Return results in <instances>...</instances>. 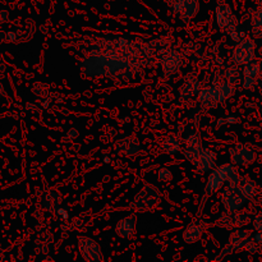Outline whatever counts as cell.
Masks as SVG:
<instances>
[{
    "label": "cell",
    "mask_w": 262,
    "mask_h": 262,
    "mask_svg": "<svg viewBox=\"0 0 262 262\" xmlns=\"http://www.w3.org/2000/svg\"><path fill=\"white\" fill-rule=\"evenodd\" d=\"M159 199H160L159 189L152 184H146L136 194L129 206L137 211H148L158 204Z\"/></svg>",
    "instance_id": "obj_1"
},
{
    "label": "cell",
    "mask_w": 262,
    "mask_h": 262,
    "mask_svg": "<svg viewBox=\"0 0 262 262\" xmlns=\"http://www.w3.org/2000/svg\"><path fill=\"white\" fill-rule=\"evenodd\" d=\"M215 19L219 30L225 35L235 32L238 30V19L229 4L219 3L215 9Z\"/></svg>",
    "instance_id": "obj_2"
},
{
    "label": "cell",
    "mask_w": 262,
    "mask_h": 262,
    "mask_svg": "<svg viewBox=\"0 0 262 262\" xmlns=\"http://www.w3.org/2000/svg\"><path fill=\"white\" fill-rule=\"evenodd\" d=\"M256 43L252 38L243 37L238 42L232 54V60L235 66H246L255 60Z\"/></svg>",
    "instance_id": "obj_3"
},
{
    "label": "cell",
    "mask_w": 262,
    "mask_h": 262,
    "mask_svg": "<svg viewBox=\"0 0 262 262\" xmlns=\"http://www.w3.org/2000/svg\"><path fill=\"white\" fill-rule=\"evenodd\" d=\"M246 197L238 189V186L228 184L222 191V204L224 206L225 211L235 212L239 211L246 204Z\"/></svg>",
    "instance_id": "obj_4"
},
{
    "label": "cell",
    "mask_w": 262,
    "mask_h": 262,
    "mask_svg": "<svg viewBox=\"0 0 262 262\" xmlns=\"http://www.w3.org/2000/svg\"><path fill=\"white\" fill-rule=\"evenodd\" d=\"M170 9L176 14H178L184 22H188L189 19L194 17L199 12V0H165Z\"/></svg>",
    "instance_id": "obj_5"
},
{
    "label": "cell",
    "mask_w": 262,
    "mask_h": 262,
    "mask_svg": "<svg viewBox=\"0 0 262 262\" xmlns=\"http://www.w3.org/2000/svg\"><path fill=\"white\" fill-rule=\"evenodd\" d=\"M78 250L83 260L89 262H100L102 261V253L99 245L94 239L87 237L78 238Z\"/></svg>",
    "instance_id": "obj_6"
},
{
    "label": "cell",
    "mask_w": 262,
    "mask_h": 262,
    "mask_svg": "<svg viewBox=\"0 0 262 262\" xmlns=\"http://www.w3.org/2000/svg\"><path fill=\"white\" fill-rule=\"evenodd\" d=\"M230 160L234 165H248V164L255 163L256 152L248 146L243 143H237L229 150Z\"/></svg>",
    "instance_id": "obj_7"
},
{
    "label": "cell",
    "mask_w": 262,
    "mask_h": 262,
    "mask_svg": "<svg viewBox=\"0 0 262 262\" xmlns=\"http://www.w3.org/2000/svg\"><path fill=\"white\" fill-rule=\"evenodd\" d=\"M225 183H227V182H225V178L224 176H223L222 171H220V169L215 168L214 170L210 173L209 178H207V183L206 186H205V194L201 200V206H200V210H201L202 205L206 202V199H209L210 196H212V194L216 193L217 191H220Z\"/></svg>",
    "instance_id": "obj_8"
},
{
    "label": "cell",
    "mask_w": 262,
    "mask_h": 262,
    "mask_svg": "<svg viewBox=\"0 0 262 262\" xmlns=\"http://www.w3.org/2000/svg\"><path fill=\"white\" fill-rule=\"evenodd\" d=\"M161 68L166 74H173L179 71L183 64V56L177 50H168L160 59Z\"/></svg>",
    "instance_id": "obj_9"
},
{
    "label": "cell",
    "mask_w": 262,
    "mask_h": 262,
    "mask_svg": "<svg viewBox=\"0 0 262 262\" xmlns=\"http://www.w3.org/2000/svg\"><path fill=\"white\" fill-rule=\"evenodd\" d=\"M136 227H137V216L135 214H130L118 222L117 227H115V233L118 237L128 239L135 235Z\"/></svg>",
    "instance_id": "obj_10"
},
{
    "label": "cell",
    "mask_w": 262,
    "mask_h": 262,
    "mask_svg": "<svg viewBox=\"0 0 262 262\" xmlns=\"http://www.w3.org/2000/svg\"><path fill=\"white\" fill-rule=\"evenodd\" d=\"M205 229H206V223L204 220H194L183 232V241L187 245H193V243L199 242Z\"/></svg>",
    "instance_id": "obj_11"
},
{
    "label": "cell",
    "mask_w": 262,
    "mask_h": 262,
    "mask_svg": "<svg viewBox=\"0 0 262 262\" xmlns=\"http://www.w3.org/2000/svg\"><path fill=\"white\" fill-rule=\"evenodd\" d=\"M251 232L247 229H243V228H237V229H233V232L230 233L229 239H228V245L232 247V250L234 251H241L245 250L246 245L248 243V241L251 239Z\"/></svg>",
    "instance_id": "obj_12"
},
{
    "label": "cell",
    "mask_w": 262,
    "mask_h": 262,
    "mask_svg": "<svg viewBox=\"0 0 262 262\" xmlns=\"http://www.w3.org/2000/svg\"><path fill=\"white\" fill-rule=\"evenodd\" d=\"M216 161L217 156L214 151L210 150V148H202L199 161L194 166H196L199 173H207V171H212L216 168Z\"/></svg>",
    "instance_id": "obj_13"
},
{
    "label": "cell",
    "mask_w": 262,
    "mask_h": 262,
    "mask_svg": "<svg viewBox=\"0 0 262 262\" xmlns=\"http://www.w3.org/2000/svg\"><path fill=\"white\" fill-rule=\"evenodd\" d=\"M199 100L204 106L206 107H212L216 104L220 102V96H219V90L217 86L214 87H205L201 89L199 94Z\"/></svg>",
    "instance_id": "obj_14"
},
{
    "label": "cell",
    "mask_w": 262,
    "mask_h": 262,
    "mask_svg": "<svg viewBox=\"0 0 262 262\" xmlns=\"http://www.w3.org/2000/svg\"><path fill=\"white\" fill-rule=\"evenodd\" d=\"M200 91H201V83H200L199 79L191 78L187 79L182 84L181 90H179V95H181L182 100H188L196 96V95H199Z\"/></svg>",
    "instance_id": "obj_15"
},
{
    "label": "cell",
    "mask_w": 262,
    "mask_h": 262,
    "mask_svg": "<svg viewBox=\"0 0 262 262\" xmlns=\"http://www.w3.org/2000/svg\"><path fill=\"white\" fill-rule=\"evenodd\" d=\"M217 168L220 169V171L224 176L227 184H232V186H238L239 184L242 177L239 176L238 170L235 169L234 164H223V165L217 166Z\"/></svg>",
    "instance_id": "obj_16"
},
{
    "label": "cell",
    "mask_w": 262,
    "mask_h": 262,
    "mask_svg": "<svg viewBox=\"0 0 262 262\" xmlns=\"http://www.w3.org/2000/svg\"><path fill=\"white\" fill-rule=\"evenodd\" d=\"M238 189L241 193L246 197V200H253L257 194V186L253 181L248 178H241L239 184H238Z\"/></svg>",
    "instance_id": "obj_17"
},
{
    "label": "cell",
    "mask_w": 262,
    "mask_h": 262,
    "mask_svg": "<svg viewBox=\"0 0 262 262\" xmlns=\"http://www.w3.org/2000/svg\"><path fill=\"white\" fill-rule=\"evenodd\" d=\"M60 197H59V194L55 193V192H50V193L46 194L42 200V206L45 207L46 210H49V211H56V209L60 207Z\"/></svg>",
    "instance_id": "obj_18"
},
{
    "label": "cell",
    "mask_w": 262,
    "mask_h": 262,
    "mask_svg": "<svg viewBox=\"0 0 262 262\" xmlns=\"http://www.w3.org/2000/svg\"><path fill=\"white\" fill-rule=\"evenodd\" d=\"M181 150V142L174 136H169L163 142V151L168 155H174Z\"/></svg>",
    "instance_id": "obj_19"
},
{
    "label": "cell",
    "mask_w": 262,
    "mask_h": 262,
    "mask_svg": "<svg viewBox=\"0 0 262 262\" xmlns=\"http://www.w3.org/2000/svg\"><path fill=\"white\" fill-rule=\"evenodd\" d=\"M217 90H219V96H220V102L227 101L228 99L234 95L235 87L234 84L230 83V82H223V83L217 84Z\"/></svg>",
    "instance_id": "obj_20"
},
{
    "label": "cell",
    "mask_w": 262,
    "mask_h": 262,
    "mask_svg": "<svg viewBox=\"0 0 262 262\" xmlns=\"http://www.w3.org/2000/svg\"><path fill=\"white\" fill-rule=\"evenodd\" d=\"M120 147H122V152L127 154V155H135L140 150V143L136 138H125L124 141L120 142Z\"/></svg>",
    "instance_id": "obj_21"
},
{
    "label": "cell",
    "mask_w": 262,
    "mask_h": 262,
    "mask_svg": "<svg viewBox=\"0 0 262 262\" xmlns=\"http://www.w3.org/2000/svg\"><path fill=\"white\" fill-rule=\"evenodd\" d=\"M202 145L201 146H189V147H186L183 151V155L187 160L189 161L191 164L196 165L197 161H199L200 155H201L202 151Z\"/></svg>",
    "instance_id": "obj_22"
},
{
    "label": "cell",
    "mask_w": 262,
    "mask_h": 262,
    "mask_svg": "<svg viewBox=\"0 0 262 262\" xmlns=\"http://www.w3.org/2000/svg\"><path fill=\"white\" fill-rule=\"evenodd\" d=\"M216 225L220 228H224V229H234L235 223H234V212H225L223 214L219 219L216 220Z\"/></svg>",
    "instance_id": "obj_23"
},
{
    "label": "cell",
    "mask_w": 262,
    "mask_h": 262,
    "mask_svg": "<svg viewBox=\"0 0 262 262\" xmlns=\"http://www.w3.org/2000/svg\"><path fill=\"white\" fill-rule=\"evenodd\" d=\"M252 32L255 36H262V7L252 15Z\"/></svg>",
    "instance_id": "obj_24"
},
{
    "label": "cell",
    "mask_w": 262,
    "mask_h": 262,
    "mask_svg": "<svg viewBox=\"0 0 262 262\" xmlns=\"http://www.w3.org/2000/svg\"><path fill=\"white\" fill-rule=\"evenodd\" d=\"M242 74L243 73H241V71L237 68V67H230V68H228L227 72H225L227 81L230 82V83H233V84H235V83H238V82L242 81Z\"/></svg>",
    "instance_id": "obj_25"
},
{
    "label": "cell",
    "mask_w": 262,
    "mask_h": 262,
    "mask_svg": "<svg viewBox=\"0 0 262 262\" xmlns=\"http://www.w3.org/2000/svg\"><path fill=\"white\" fill-rule=\"evenodd\" d=\"M243 76H248V77H253V78H256L257 77V74L260 73V64L257 63V61H251V63L246 64L245 68H243Z\"/></svg>",
    "instance_id": "obj_26"
},
{
    "label": "cell",
    "mask_w": 262,
    "mask_h": 262,
    "mask_svg": "<svg viewBox=\"0 0 262 262\" xmlns=\"http://www.w3.org/2000/svg\"><path fill=\"white\" fill-rule=\"evenodd\" d=\"M251 222H252V219H251V216L248 214H245V212H239V211L234 212L235 228L246 227V225L250 224Z\"/></svg>",
    "instance_id": "obj_27"
},
{
    "label": "cell",
    "mask_w": 262,
    "mask_h": 262,
    "mask_svg": "<svg viewBox=\"0 0 262 262\" xmlns=\"http://www.w3.org/2000/svg\"><path fill=\"white\" fill-rule=\"evenodd\" d=\"M201 145H202L201 136H200L197 132L189 133V135L186 137V140H184V146H186V147H189V146H201Z\"/></svg>",
    "instance_id": "obj_28"
},
{
    "label": "cell",
    "mask_w": 262,
    "mask_h": 262,
    "mask_svg": "<svg viewBox=\"0 0 262 262\" xmlns=\"http://www.w3.org/2000/svg\"><path fill=\"white\" fill-rule=\"evenodd\" d=\"M158 177H159V179H160V181L169 182V181H171V178H173V173H171L170 169L163 166V168L159 169Z\"/></svg>",
    "instance_id": "obj_29"
},
{
    "label": "cell",
    "mask_w": 262,
    "mask_h": 262,
    "mask_svg": "<svg viewBox=\"0 0 262 262\" xmlns=\"http://www.w3.org/2000/svg\"><path fill=\"white\" fill-rule=\"evenodd\" d=\"M246 251L251 255H256V253H260V245L251 237V239L248 241V243L246 245Z\"/></svg>",
    "instance_id": "obj_30"
},
{
    "label": "cell",
    "mask_w": 262,
    "mask_h": 262,
    "mask_svg": "<svg viewBox=\"0 0 262 262\" xmlns=\"http://www.w3.org/2000/svg\"><path fill=\"white\" fill-rule=\"evenodd\" d=\"M233 252H234V251L232 250V247H230L229 245H227V246H225V247H223L222 250H220L219 255L216 256V258H215V260H216V261H220V260H223V258H224V257H227V256L232 255Z\"/></svg>",
    "instance_id": "obj_31"
},
{
    "label": "cell",
    "mask_w": 262,
    "mask_h": 262,
    "mask_svg": "<svg viewBox=\"0 0 262 262\" xmlns=\"http://www.w3.org/2000/svg\"><path fill=\"white\" fill-rule=\"evenodd\" d=\"M241 82H242V86L245 87V89L250 90V89H252L253 84H255L256 78H253V77L243 76V77H242V81H241Z\"/></svg>",
    "instance_id": "obj_32"
},
{
    "label": "cell",
    "mask_w": 262,
    "mask_h": 262,
    "mask_svg": "<svg viewBox=\"0 0 262 262\" xmlns=\"http://www.w3.org/2000/svg\"><path fill=\"white\" fill-rule=\"evenodd\" d=\"M252 225L255 228L256 232H262V216L261 215H257L252 219Z\"/></svg>",
    "instance_id": "obj_33"
},
{
    "label": "cell",
    "mask_w": 262,
    "mask_h": 262,
    "mask_svg": "<svg viewBox=\"0 0 262 262\" xmlns=\"http://www.w3.org/2000/svg\"><path fill=\"white\" fill-rule=\"evenodd\" d=\"M78 137V132H77V129H69L68 133H67V138H69V140H76V138Z\"/></svg>",
    "instance_id": "obj_34"
},
{
    "label": "cell",
    "mask_w": 262,
    "mask_h": 262,
    "mask_svg": "<svg viewBox=\"0 0 262 262\" xmlns=\"http://www.w3.org/2000/svg\"><path fill=\"white\" fill-rule=\"evenodd\" d=\"M56 214H58L59 216L63 217V219H68V212H67V210L61 209V207H58V209H56Z\"/></svg>",
    "instance_id": "obj_35"
},
{
    "label": "cell",
    "mask_w": 262,
    "mask_h": 262,
    "mask_svg": "<svg viewBox=\"0 0 262 262\" xmlns=\"http://www.w3.org/2000/svg\"><path fill=\"white\" fill-rule=\"evenodd\" d=\"M239 120H238L237 117H233V115H230V117H225V124L227 123H229V124H233V123H238Z\"/></svg>",
    "instance_id": "obj_36"
},
{
    "label": "cell",
    "mask_w": 262,
    "mask_h": 262,
    "mask_svg": "<svg viewBox=\"0 0 262 262\" xmlns=\"http://www.w3.org/2000/svg\"><path fill=\"white\" fill-rule=\"evenodd\" d=\"M252 238L258 243V245H261L262 243V232H257L255 235H252Z\"/></svg>",
    "instance_id": "obj_37"
},
{
    "label": "cell",
    "mask_w": 262,
    "mask_h": 262,
    "mask_svg": "<svg viewBox=\"0 0 262 262\" xmlns=\"http://www.w3.org/2000/svg\"><path fill=\"white\" fill-rule=\"evenodd\" d=\"M7 37H8V40L14 41L15 38H17V35H15L14 32H8V33H7Z\"/></svg>",
    "instance_id": "obj_38"
},
{
    "label": "cell",
    "mask_w": 262,
    "mask_h": 262,
    "mask_svg": "<svg viewBox=\"0 0 262 262\" xmlns=\"http://www.w3.org/2000/svg\"><path fill=\"white\" fill-rule=\"evenodd\" d=\"M109 161H110L109 158H107V156H105V158H104V163L107 164V163H109Z\"/></svg>",
    "instance_id": "obj_39"
},
{
    "label": "cell",
    "mask_w": 262,
    "mask_h": 262,
    "mask_svg": "<svg viewBox=\"0 0 262 262\" xmlns=\"http://www.w3.org/2000/svg\"><path fill=\"white\" fill-rule=\"evenodd\" d=\"M3 95V86H2V83H0V96H2Z\"/></svg>",
    "instance_id": "obj_40"
}]
</instances>
